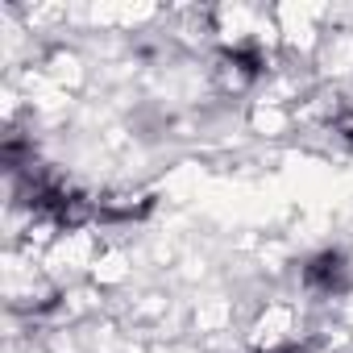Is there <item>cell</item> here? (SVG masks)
<instances>
[{
	"mask_svg": "<svg viewBox=\"0 0 353 353\" xmlns=\"http://www.w3.org/2000/svg\"><path fill=\"white\" fill-rule=\"evenodd\" d=\"M303 287L316 295H341L349 287V258L341 250H320L303 262Z\"/></svg>",
	"mask_w": 353,
	"mask_h": 353,
	"instance_id": "cell-1",
	"label": "cell"
},
{
	"mask_svg": "<svg viewBox=\"0 0 353 353\" xmlns=\"http://www.w3.org/2000/svg\"><path fill=\"white\" fill-rule=\"evenodd\" d=\"M262 71H266V59H262L258 46H229V50L216 54V75H221L229 88H245V83H254Z\"/></svg>",
	"mask_w": 353,
	"mask_h": 353,
	"instance_id": "cell-2",
	"label": "cell"
},
{
	"mask_svg": "<svg viewBox=\"0 0 353 353\" xmlns=\"http://www.w3.org/2000/svg\"><path fill=\"white\" fill-rule=\"evenodd\" d=\"M341 137H345V145L353 150V121H345V125H341Z\"/></svg>",
	"mask_w": 353,
	"mask_h": 353,
	"instance_id": "cell-3",
	"label": "cell"
},
{
	"mask_svg": "<svg viewBox=\"0 0 353 353\" xmlns=\"http://www.w3.org/2000/svg\"><path fill=\"white\" fill-rule=\"evenodd\" d=\"M274 353H307L303 345H283V349H274Z\"/></svg>",
	"mask_w": 353,
	"mask_h": 353,
	"instance_id": "cell-4",
	"label": "cell"
}]
</instances>
